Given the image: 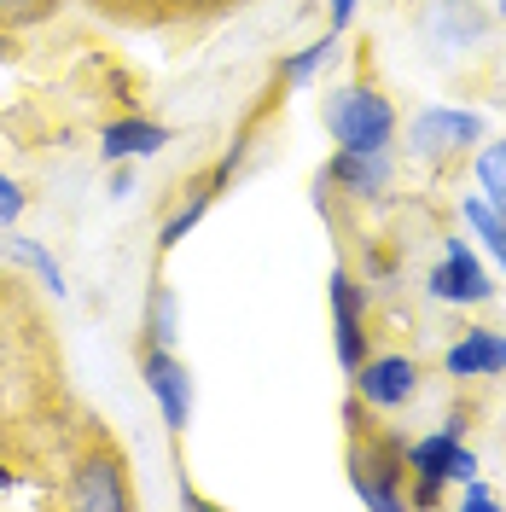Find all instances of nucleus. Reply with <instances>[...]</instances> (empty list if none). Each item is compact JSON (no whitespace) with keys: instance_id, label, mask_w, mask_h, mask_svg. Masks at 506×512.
Returning <instances> with one entry per match:
<instances>
[{"instance_id":"f257e3e1","label":"nucleus","mask_w":506,"mask_h":512,"mask_svg":"<svg viewBox=\"0 0 506 512\" xmlns=\"http://www.w3.org/2000/svg\"><path fill=\"white\" fill-rule=\"evenodd\" d=\"M64 361H59V338L41 320L35 297L24 291V280L12 268H0V483L6 454H35L41 443H64Z\"/></svg>"},{"instance_id":"f03ea898","label":"nucleus","mask_w":506,"mask_h":512,"mask_svg":"<svg viewBox=\"0 0 506 512\" xmlns=\"http://www.w3.org/2000/svg\"><path fill=\"white\" fill-rule=\"evenodd\" d=\"M59 507L70 512H128L134 507V478H128L123 443L105 431L99 414H76L59 448Z\"/></svg>"},{"instance_id":"7ed1b4c3","label":"nucleus","mask_w":506,"mask_h":512,"mask_svg":"<svg viewBox=\"0 0 506 512\" xmlns=\"http://www.w3.org/2000/svg\"><path fill=\"white\" fill-rule=\"evenodd\" d=\"M344 425H349V483L367 507L379 512H408V443L379 425V414L349 390L344 402Z\"/></svg>"},{"instance_id":"20e7f679","label":"nucleus","mask_w":506,"mask_h":512,"mask_svg":"<svg viewBox=\"0 0 506 512\" xmlns=\"http://www.w3.org/2000/svg\"><path fill=\"white\" fill-rule=\"evenodd\" d=\"M367 53L373 47H361V70L320 99V123L332 134V146H344V152H390L396 146V99L373 82Z\"/></svg>"},{"instance_id":"39448f33","label":"nucleus","mask_w":506,"mask_h":512,"mask_svg":"<svg viewBox=\"0 0 506 512\" xmlns=\"http://www.w3.org/2000/svg\"><path fill=\"white\" fill-rule=\"evenodd\" d=\"M483 146V117L466 105H425L408 123V152L425 169H454Z\"/></svg>"},{"instance_id":"423d86ee","label":"nucleus","mask_w":506,"mask_h":512,"mask_svg":"<svg viewBox=\"0 0 506 512\" xmlns=\"http://www.w3.org/2000/svg\"><path fill=\"white\" fill-rule=\"evenodd\" d=\"M326 303H332V338H338V361L344 373H355L367 355H373V286L338 262L332 268V286H326Z\"/></svg>"},{"instance_id":"0eeeda50","label":"nucleus","mask_w":506,"mask_h":512,"mask_svg":"<svg viewBox=\"0 0 506 512\" xmlns=\"http://www.w3.org/2000/svg\"><path fill=\"white\" fill-rule=\"evenodd\" d=\"M460 443H466V414H448L437 431L408 443V507H443Z\"/></svg>"},{"instance_id":"6e6552de","label":"nucleus","mask_w":506,"mask_h":512,"mask_svg":"<svg viewBox=\"0 0 506 512\" xmlns=\"http://www.w3.org/2000/svg\"><path fill=\"white\" fill-rule=\"evenodd\" d=\"M315 187L332 192L338 204H384L396 187V163H390V152H344L338 146L315 175Z\"/></svg>"},{"instance_id":"1a4fd4ad","label":"nucleus","mask_w":506,"mask_h":512,"mask_svg":"<svg viewBox=\"0 0 506 512\" xmlns=\"http://www.w3.org/2000/svg\"><path fill=\"white\" fill-rule=\"evenodd\" d=\"M425 297L431 303H454V309H466V303H489L495 297V280H489V268L472 256L466 239H443V256L425 268Z\"/></svg>"},{"instance_id":"9d476101","label":"nucleus","mask_w":506,"mask_h":512,"mask_svg":"<svg viewBox=\"0 0 506 512\" xmlns=\"http://www.w3.org/2000/svg\"><path fill=\"white\" fill-rule=\"evenodd\" d=\"M419 379H425V367L402 350H384V355H367L361 367H355V396L373 408V414H396V408H408L413 396H419Z\"/></svg>"},{"instance_id":"9b49d317","label":"nucleus","mask_w":506,"mask_h":512,"mask_svg":"<svg viewBox=\"0 0 506 512\" xmlns=\"http://www.w3.org/2000/svg\"><path fill=\"white\" fill-rule=\"evenodd\" d=\"M140 379H146V390L158 396V414L163 425H169V437H181L192 425V373L187 361L175 350H152V344H140Z\"/></svg>"},{"instance_id":"f8f14e48","label":"nucleus","mask_w":506,"mask_h":512,"mask_svg":"<svg viewBox=\"0 0 506 512\" xmlns=\"http://www.w3.org/2000/svg\"><path fill=\"white\" fill-rule=\"evenodd\" d=\"M443 373L448 379H501L506 373V332H495V326H466L443 350Z\"/></svg>"},{"instance_id":"ddd939ff","label":"nucleus","mask_w":506,"mask_h":512,"mask_svg":"<svg viewBox=\"0 0 506 512\" xmlns=\"http://www.w3.org/2000/svg\"><path fill=\"white\" fill-rule=\"evenodd\" d=\"M163 146H175V128L152 123V117H111V123L99 128V158H105V163L158 158Z\"/></svg>"},{"instance_id":"4468645a","label":"nucleus","mask_w":506,"mask_h":512,"mask_svg":"<svg viewBox=\"0 0 506 512\" xmlns=\"http://www.w3.org/2000/svg\"><path fill=\"white\" fill-rule=\"evenodd\" d=\"M431 24H437V41H443L448 53H460L466 41H483L489 12H483L477 0H437V6H431Z\"/></svg>"},{"instance_id":"2eb2a0df","label":"nucleus","mask_w":506,"mask_h":512,"mask_svg":"<svg viewBox=\"0 0 506 512\" xmlns=\"http://www.w3.org/2000/svg\"><path fill=\"white\" fill-rule=\"evenodd\" d=\"M175 286L169 280H152L146 291V309H140V344H152V350H175Z\"/></svg>"},{"instance_id":"dca6fc26","label":"nucleus","mask_w":506,"mask_h":512,"mask_svg":"<svg viewBox=\"0 0 506 512\" xmlns=\"http://www.w3.org/2000/svg\"><path fill=\"white\" fill-rule=\"evenodd\" d=\"M460 222L472 227L477 239H483V251L506 268V210H495L483 192H466V198H460Z\"/></svg>"},{"instance_id":"f3484780","label":"nucleus","mask_w":506,"mask_h":512,"mask_svg":"<svg viewBox=\"0 0 506 512\" xmlns=\"http://www.w3.org/2000/svg\"><path fill=\"white\" fill-rule=\"evenodd\" d=\"M192 198H181V204H175V216H169V222L158 227V251L169 256L175 251V245H181V239H187L192 227L204 222V210H210V204H216V192H210V181H192Z\"/></svg>"},{"instance_id":"a211bd4d","label":"nucleus","mask_w":506,"mask_h":512,"mask_svg":"<svg viewBox=\"0 0 506 512\" xmlns=\"http://www.w3.org/2000/svg\"><path fill=\"white\" fill-rule=\"evenodd\" d=\"M6 256H12L18 268H30L35 286H47V297H64V268H59V256H53V251H41L35 239L12 233V239H6Z\"/></svg>"},{"instance_id":"6ab92c4d","label":"nucleus","mask_w":506,"mask_h":512,"mask_svg":"<svg viewBox=\"0 0 506 512\" xmlns=\"http://www.w3.org/2000/svg\"><path fill=\"white\" fill-rule=\"evenodd\" d=\"M472 175H477V192H483L495 210H506V140H483V146H477Z\"/></svg>"},{"instance_id":"aec40b11","label":"nucleus","mask_w":506,"mask_h":512,"mask_svg":"<svg viewBox=\"0 0 506 512\" xmlns=\"http://www.w3.org/2000/svg\"><path fill=\"white\" fill-rule=\"evenodd\" d=\"M64 12V0H0V30L6 35H24V30H41Z\"/></svg>"},{"instance_id":"412c9836","label":"nucleus","mask_w":506,"mask_h":512,"mask_svg":"<svg viewBox=\"0 0 506 512\" xmlns=\"http://www.w3.org/2000/svg\"><path fill=\"white\" fill-rule=\"evenodd\" d=\"M332 53H338V35L326 30L320 41H309L303 53H291V59L280 64V76H274V82H280V88H303V82H309V76H315V70L332 59Z\"/></svg>"},{"instance_id":"4be33fe9","label":"nucleus","mask_w":506,"mask_h":512,"mask_svg":"<svg viewBox=\"0 0 506 512\" xmlns=\"http://www.w3.org/2000/svg\"><path fill=\"white\" fill-rule=\"evenodd\" d=\"M99 12L117 18V24H140V30H163L169 24V0H105Z\"/></svg>"},{"instance_id":"5701e85b","label":"nucleus","mask_w":506,"mask_h":512,"mask_svg":"<svg viewBox=\"0 0 506 512\" xmlns=\"http://www.w3.org/2000/svg\"><path fill=\"white\" fill-rule=\"evenodd\" d=\"M24 210H30V192L0 169V227H18V222H24Z\"/></svg>"},{"instance_id":"b1692460","label":"nucleus","mask_w":506,"mask_h":512,"mask_svg":"<svg viewBox=\"0 0 506 512\" xmlns=\"http://www.w3.org/2000/svg\"><path fill=\"white\" fill-rule=\"evenodd\" d=\"M239 0H169V24H187V18H216Z\"/></svg>"},{"instance_id":"393cba45","label":"nucleus","mask_w":506,"mask_h":512,"mask_svg":"<svg viewBox=\"0 0 506 512\" xmlns=\"http://www.w3.org/2000/svg\"><path fill=\"white\" fill-rule=\"evenodd\" d=\"M460 507H466V512H495V507H501V495H495V489H483L477 478H466V483H460Z\"/></svg>"},{"instance_id":"a878e982","label":"nucleus","mask_w":506,"mask_h":512,"mask_svg":"<svg viewBox=\"0 0 506 512\" xmlns=\"http://www.w3.org/2000/svg\"><path fill=\"white\" fill-rule=\"evenodd\" d=\"M466 478H477V454L466 443H460V454H454V472H448V483H466Z\"/></svg>"},{"instance_id":"bb28decb","label":"nucleus","mask_w":506,"mask_h":512,"mask_svg":"<svg viewBox=\"0 0 506 512\" xmlns=\"http://www.w3.org/2000/svg\"><path fill=\"white\" fill-rule=\"evenodd\" d=\"M355 6H361V0H332V35H338L349 18H355Z\"/></svg>"},{"instance_id":"cd10ccee","label":"nucleus","mask_w":506,"mask_h":512,"mask_svg":"<svg viewBox=\"0 0 506 512\" xmlns=\"http://www.w3.org/2000/svg\"><path fill=\"white\" fill-rule=\"evenodd\" d=\"M12 59H18V35L0 30V64H12Z\"/></svg>"},{"instance_id":"c85d7f7f","label":"nucleus","mask_w":506,"mask_h":512,"mask_svg":"<svg viewBox=\"0 0 506 512\" xmlns=\"http://www.w3.org/2000/svg\"><path fill=\"white\" fill-rule=\"evenodd\" d=\"M495 18H501V24H506V0H495Z\"/></svg>"},{"instance_id":"c756f323","label":"nucleus","mask_w":506,"mask_h":512,"mask_svg":"<svg viewBox=\"0 0 506 512\" xmlns=\"http://www.w3.org/2000/svg\"><path fill=\"white\" fill-rule=\"evenodd\" d=\"M88 6H105V0H88Z\"/></svg>"}]
</instances>
